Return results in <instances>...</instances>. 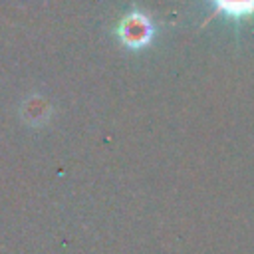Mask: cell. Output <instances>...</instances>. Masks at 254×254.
Instances as JSON below:
<instances>
[{"instance_id":"6da1fadb","label":"cell","mask_w":254,"mask_h":254,"mask_svg":"<svg viewBox=\"0 0 254 254\" xmlns=\"http://www.w3.org/2000/svg\"><path fill=\"white\" fill-rule=\"evenodd\" d=\"M121 38H123L125 44L137 48V46L149 42V38H151V26H149V22L143 16L133 14V16H129L123 22V26H121Z\"/></svg>"},{"instance_id":"7a4b0ae2","label":"cell","mask_w":254,"mask_h":254,"mask_svg":"<svg viewBox=\"0 0 254 254\" xmlns=\"http://www.w3.org/2000/svg\"><path fill=\"white\" fill-rule=\"evenodd\" d=\"M216 6L230 16H248L254 12V0H214Z\"/></svg>"}]
</instances>
